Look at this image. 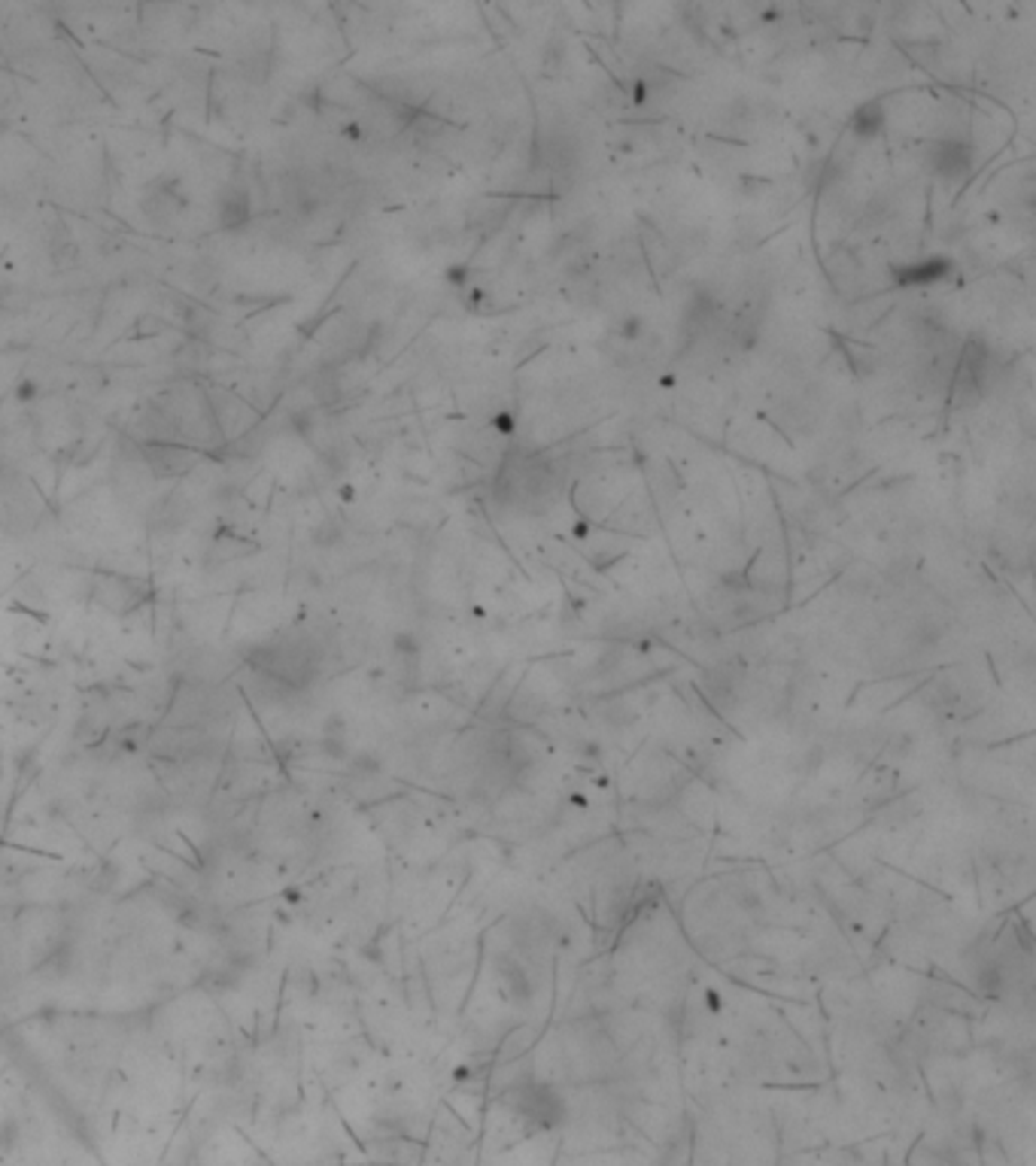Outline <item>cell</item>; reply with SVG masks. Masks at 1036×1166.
<instances>
[{
  "label": "cell",
  "mask_w": 1036,
  "mask_h": 1166,
  "mask_svg": "<svg viewBox=\"0 0 1036 1166\" xmlns=\"http://www.w3.org/2000/svg\"><path fill=\"white\" fill-rule=\"evenodd\" d=\"M514 1112L529 1130H553L565 1121V1100L551 1084H523L514 1091Z\"/></svg>",
  "instance_id": "obj_1"
},
{
  "label": "cell",
  "mask_w": 1036,
  "mask_h": 1166,
  "mask_svg": "<svg viewBox=\"0 0 1036 1166\" xmlns=\"http://www.w3.org/2000/svg\"><path fill=\"white\" fill-rule=\"evenodd\" d=\"M930 167H934V171L943 180H952V182L963 180L970 173V167H972L970 146L963 140H939V143H934V149H930Z\"/></svg>",
  "instance_id": "obj_2"
},
{
  "label": "cell",
  "mask_w": 1036,
  "mask_h": 1166,
  "mask_svg": "<svg viewBox=\"0 0 1036 1166\" xmlns=\"http://www.w3.org/2000/svg\"><path fill=\"white\" fill-rule=\"evenodd\" d=\"M143 453H146V465L158 477H180L195 465V456L180 444H146Z\"/></svg>",
  "instance_id": "obj_3"
},
{
  "label": "cell",
  "mask_w": 1036,
  "mask_h": 1166,
  "mask_svg": "<svg viewBox=\"0 0 1036 1166\" xmlns=\"http://www.w3.org/2000/svg\"><path fill=\"white\" fill-rule=\"evenodd\" d=\"M948 259H930V261H918V265H908L899 270V286H912V283H934V279L948 274Z\"/></svg>",
  "instance_id": "obj_4"
},
{
  "label": "cell",
  "mask_w": 1036,
  "mask_h": 1166,
  "mask_svg": "<svg viewBox=\"0 0 1036 1166\" xmlns=\"http://www.w3.org/2000/svg\"><path fill=\"white\" fill-rule=\"evenodd\" d=\"M884 107L881 103H866V107H860L857 110V116H854V134L857 137H872V134H879L881 128H884Z\"/></svg>",
  "instance_id": "obj_5"
}]
</instances>
